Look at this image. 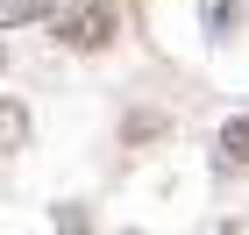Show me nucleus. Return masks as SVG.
<instances>
[{"label": "nucleus", "mask_w": 249, "mask_h": 235, "mask_svg": "<svg viewBox=\"0 0 249 235\" xmlns=\"http://www.w3.org/2000/svg\"><path fill=\"white\" fill-rule=\"evenodd\" d=\"M57 43L64 50H107V43L121 36V0H71V7H57Z\"/></svg>", "instance_id": "nucleus-1"}, {"label": "nucleus", "mask_w": 249, "mask_h": 235, "mask_svg": "<svg viewBox=\"0 0 249 235\" xmlns=\"http://www.w3.org/2000/svg\"><path fill=\"white\" fill-rule=\"evenodd\" d=\"M21 143H29V107L7 100V107H0V150H21Z\"/></svg>", "instance_id": "nucleus-2"}, {"label": "nucleus", "mask_w": 249, "mask_h": 235, "mask_svg": "<svg viewBox=\"0 0 249 235\" xmlns=\"http://www.w3.org/2000/svg\"><path fill=\"white\" fill-rule=\"evenodd\" d=\"M221 150H228L235 164H249V114H235L228 128H221Z\"/></svg>", "instance_id": "nucleus-4"}, {"label": "nucleus", "mask_w": 249, "mask_h": 235, "mask_svg": "<svg viewBox=\"0 0 249 235\" xmlns=\"http://www.w3.org/2000/svg\"><path fill=\"white\" fill-rule=\"evenodd\" d=\"M50 15V0H0V21L7 29H21V21H43Z\"/></svg>", "instance_id": "nucleus-3"}]
</instances>
